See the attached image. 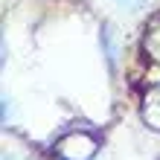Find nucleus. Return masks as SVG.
Returning <instances> with one entry per match:
<instances>
[{"mask_svg": "<svg viewBox=\"0 0 160 160\" xmlns=\"http://www.w3.org/2000/svg\"><path fill=\"white\" fill-rule=\"evenodd\" d=\"M55 154L61 160H90L96 154V140L88 131H73L55 143Z\"/></svg>", "mask_w": 160, "mask_h": 160, "instance_id": "nucleus-1", "label": "nucleus"}, {"mask_svg": "<svg viewBox=\"0 0 160 160\" xmlns=\"http://www.w3.org/2000/svg\"><path fill=\"white\" fill-rule=\"evenodd\" d=\"M146 52L152 55L154 61H160V18H154L152 26H146V38H143Z\"/></svg>", "mask_w": 160, "mask_h": 160, "instance_id": "nucleus-3", "label": "nucleus"}, {"mask_svg": "<svg viewBox=\"0 0 160 160\" xmlns=\"http://www.w3.org/2000/svg\"><path fill=\"white\" fill-rule=\"evenodd\" d=\"M143 119H146L148 128L160 131V88L146 93V99H143Z\"/></svg>", "mask_w": 160, "mask_h": 160, "instance_id": "nucleus-2", "label": "nucleus"}]
</instances>
